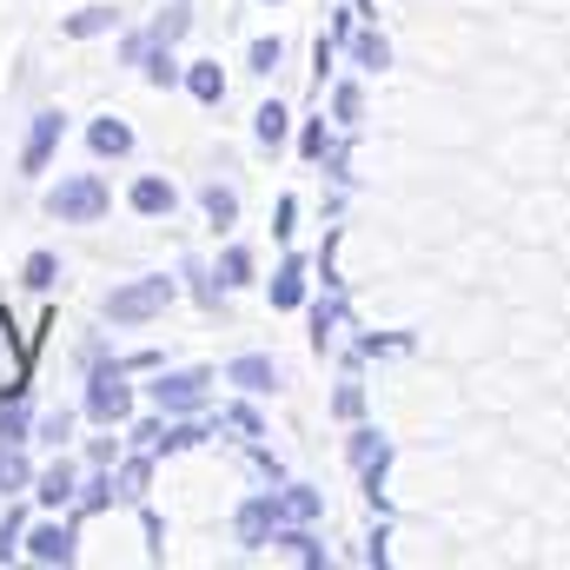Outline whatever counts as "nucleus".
I'll use <instances>...</instances> for the list:
<instances>
[{"instance_id":"nucleus-1","label":"nucleus","mask_w":570,"mask_h":570,"mask_svg":"<svg viewBox=\"0 0 570 570\" xmlns=\"http://www.w3.org/2000/svg\"><path fill=\"white\" fill-rule=\"evenodd\" d=\"M107 206H114V199H107V186H100L94 173H87V179H67V186L47 193V213L67 219V226H87V219H100Z\"/></svg>"},{"instance_id":"nucleus-2","label":"nucleus","mask_w":570,"mask_h":570,"mask_svg":"<svg viewBox=\"0 0 570 570\" xmlns=\"http://www.w3.org/2000/svg\"><path fill=\"white\" fill-rule=\"evenodd\" d=\"M173 305V279H140V285H120L114 298H107V318L114 325H140L153 312H166Z\"/></svg>"},{"instance_id":"nucleus-3","label":"nucleus","mask_w":570,"mask_h":570,"mask_svg":"<svg viewBox=\"0 0 570 570\" xmlns=\"http://www.w3.org/2000/svg\"><path fill=\"white\" fill-rule=\"evenodd\" d=\"M134 412V392H127V379L120 372H100L94 379V392H87V419H100V425H120Z\"/></svg>"},{"instance_id":"nucleus-4","label":"nucleus","mask_w":570,"mask_h":570,"mask_svg":"<svg viewBox=\"0 0 570 570\" xmlns=\"http://www.w3.org/2000/svg\"><path fill=\"white\" fill-rule=\"evenodd\" d=\"M206 385H213L206 372H173V379L153 385V405H159V412H199V405H206Z\"/></svg>"},{"instance_id":"nucleus-5","label":"nucleus","mask_w":570,"mask_h":570,"mask_svg":"<svg viewBox=\"0 0 570 570\" xmlns=\"http://www.w3.org/2000/svg\"><path fill=\"white\" fill-rule=\"evenodd\" d=\"M60 134H67V120H60V114H40V120H33V134H27V153H20V166H27V173H40V166L53 159Z\"/></svg>"},{"instance_id":"nucleus-6","label":"nucleus","mask_w":570,"mask_h":570,"mask_svg":"<svg viewBox=\"0 0 570 570\" xmlns=\"http://www.w3.org/2000/svg\"><path fill=\"white\" fill-rule=\"evenodd\" d=\"M27 551H33L40 564H67V558H73V531H67V524H40V531L27 538Z\"/></svg>"},{"instance_id":"nucleus-7","label":"nucleus","mask_w":570,"mask_h":570,"mask_svg":"<svg viewBox=\"0 0 570 570\" xmlns=\"http://www.w3.org/2000/svg\"><path fill=\"white\" fill-rule=\"evenodd\" d=\"M233 385H246V392H273L279 385V372H273V358H233V372H226Z\"/></svg>"},{"instance_id":"nucleus-8","label":"nucleus","mask_w":570,"mask_h":570,"mask_svg":"<svg viewBox=\"0 0 570 570\" xmlns=\"http://www.w3.org/2000/svg\"><path fill=\"white\" fill-rule=\"evenodd\" d=\"M134 213H146V219H153V213H173V186H166V179H140V186H134Z\"/></svg>"},{"instance_id":"nucleus-9","label":"nucleus","mask_w":570,"mask_h":570,"mask_svg":"<svg viewBox=\"0 0 570 570\" xmlns=\"http://www.w3.org/2000/svg\"><path fill=\"white\" fill-rule=\"evenodd\" d=\"M186 87H193V100H206V107H213V100H226V80H219V67H213V60H199V67L186 73Z\"/></svg>"},{"instance_id":"nucleus-10","label":"nucleus","mask_w":570,"mask_h":570,"mask_svg":"<svg viewBox=\"0 0 570 570\" xmlns=\"http://www.w3.org/2000/svg\"><path fill=\"white\" fill-rule=\"evenodd\" d=\"M298 298H305V266H298V259H285L279 279H273V305H298Z\"/></svg>"},{"instance_id":"nucleus-11","label":"nucleus","mask_w":570,"mask_h":570,"mask_svg":"<svg viewBox=\"0 0 570 570\" xmlns=\"http://www.w3.org/2000/svg\"><path fill=\"white\" fill-rule=\"evenodd\" d=\"M67 498H73V464L40 471V504H67Z\"/></svg>"},{"instance_id":"nucleus-12","label":"nucleus","mask_w":570,"mask_h":570,"mask_svg":"<svg viewBox=\"0 0 570 570\" xmlns=\"http://www.w3.org/2000/svg\"><path fill=\"white\" fill-rule=\"evenodd\" d=\"M107 27H114V7H80V13L67 20V33H73V40H87V33H107Z\"/></svg>"},{"instance_id":"nucleus-13","label":"nucleus","mask_w":570,"mask_h":570,"mask_svg":"<svg viewBox=\"0 0 570 570\" xmlns=\"http://www.w3.org/2000/svg\"><path fill=\"white\" fill-rule=\"evenodd\" d=\"M127 146H134V134H127L120 120H100V127H94V153H114V159H120Z\"/></svg>"},{"instance_id":"nucleus-14","label":"nucleus","mask_w":570,"mask_h":570,"mask_svg":"<svg viewBox=\"0 0 570 570\" xmlns=\"http://www.w3.org/2000/svg\"><path fill=\"white\" fill-rule=\"evenodd\" d=\"M233 213H239V199H233L226 186H206V219H213V226H233Z\"/></svg>"},{"instance_id":"nucleus-15","label":"nucleus","mask_w":570,"mask_h":570,"mask_svg":"<svg viewBox=\"0 0 570 570\" xmlns=\"http://www.w3.org/2000/svg\"><path fill=\"white\" fill-rule=\"evenodd\" d=\"M0 438H7V444L27 438V412H20V399H0Z\"/></svg>"},{"instance_id":"nucleus-16","label":"nucleus","mask_w":570,"mask_h":570,"mask_svg":"<svg viewBox=\"0 0 570 570\" xmlns=\"http://www.w3.org/2000/svg\"><path fill=\"white\" fill-rule=\"evenodd\" d=\"M219 273H226V285H246V279H253V253H246V246H233V253L219 259Z\"/></svg>"},{"instance_id":"nucleus-17","label":"nucleus","mask_w":570,"mask_h":570,"mask_svg":"<svg viewBox=\"0 0 570 570\" xmlns=\"http://www.w3.org/2000/svg\"><path fill=\"white\" fill-rule=\"evenodd\" d=\"M53 273H60V259H53V253H33V259H27V285H33V292H47Z\"/></svg>"},{"instance_id":"nucleus-18","label":"nucleus","mask_w":570,"mask_h":570,"mask_svg":"<svg viewBox=\"0 0 570 570\" xmlns=\"http://www.w3.org/2000/svg\"><path fill=\"white\" fill-rule=\"evenodd\" d=\"M27 484V458L20 451H0V491H20Z\"/></svg>"},{"instance_id":"nucleus-19","label":"nucleus","mask_w":570,"mask_h":570,"mask_svg":"<svg viewBox=\"0 0 570 570\" xmlns=\"http://www.w3.org/2000/svg\"><path fill=\"white\" fill-rule=\"evenodd\" d=\"M140 484H146V464L134 458V464H120V478H114V498H140Z\"/></svg>"},{"instance_id":"nucleus-20","label":"nucleus","mask_w":570,"mask_h":570,"mask_svg":"<svg viewBox=\"0 0 570 570\" xmlns=\"http://www.w3.org/2000/svg\"><path fill=\"white\" fill-rule=\"evenodd\" d=\"M173 33H186V0H173V7L159 13V27H153V40H173Z\"/></svg>"},{"instance_id":"nucleus-21","label":"nucleus","mask_w":570,"mask_h":570,"mask_svg":"<svg viewBox=\"0 0 570 570\" xmlns=\"http://www.w3.org/2000/svg\"><path fill=\"white\" fill-rule=\"evenodd\" d=\"M259 140H266V146L285 140V107H259Z\"/></svg>"},{"instance_id":"nucleus-22","label":"nucleus","mask_w":570,"mask_h":570,"mask_svg":"<svg viewBox=\"0 0 570 570\" xmlns=\"http://www.w3.org/2000/svg\"><path fill=\"white\" fill-rule=\"evenodd\" d=\"M219 425H226V431H239V438H259V419H253V412H246V405H233V412H226V419H219Z\"/></svg>"},{"instance_id":"nucleus-23","label":"nucleus","mask_w":570,"mask_h":570,"mask_svg":"<svg viewBox=\"0 0 570 570\" xmlns=\"http://www.w3.org/2000/svg\"><path fill=\"white\" fill-rule=\"evenodd\" d=\"M279 40H259V47H253V67H259V73H273V67H279Z\"/></svg>"},{"instance_id":"nucleus-24","label":"nucleus","mask_w":570,"mask_h":570,"mask_svg":"<svg viewBox=\"0 0 570 570\" xmlns=\"http://www.w3.org/2000/svg\"><path fill=\"white\" fill-rule=\"evenodd\" d=\"M358 60H365V67H385V40L365 33V40H358Z\"/></svg>"},{"instance_id":"nucleus-25","label":"nucleus","mask_w":570,"mask_h":570,"mask_svg":"<svg viewBox=\"0 0 570 570\" xmlns=\"http://www.w3.org/2000/svg\"><path fill=\"white\" fill-rule=\"evenodd\" d=\"M67 431H73V419H67V412H53V419H47V425H40V438H53V444H60V438H67Z\"/></svg>"}]
</instances>
